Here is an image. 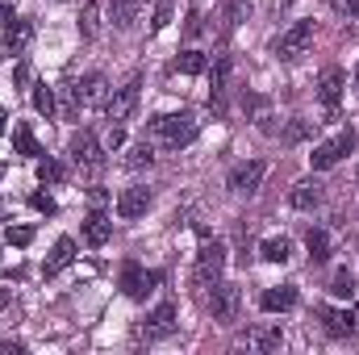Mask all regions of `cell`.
<instances>
[{
    "instance_id": "6da1fadb",
    "label": "cell",
    "mask_w": 359,
    "mask_h": 355,
    "mask_svg": "<svg viewBox=\"0 0 359 355\" xmlns=\"http://www.w3.org/2000/svg\"><path fill=\"white\" fill-rule=\"evenodd\" d=\"M196 117L192 113H159V117H151V134L168 147V151H180V147H188L192 138H196Z\"/></svg>"
},
{
    "instance_id": "7a4b0ae2",
    "label": "cell",
    "mask_w": 359,
    "mask_h": 355,
    "mask_svg": "<svg viewBox=\"0 0 359 355\" xmlns=\"http://www.w3.org/2000/svg\"><path fill=\"white\" fill-rule=\"evenodd\" d=\"M226 272V243L217 239H205L201 251H196V267H192V280L196 284H217Z\"/></svg>"
},
{
    "instance_id": "3957f363",
    "label": "cell",
    "mask_w": 359,
    "mask_h": 355,
    "mask_svg": "<svg viewBox=\"0 0 359 355\" xmlns=\"http://www.w3.org/2000/svg\"><path fill=\"white\" fill-rule=\"evenodd\" d=\"M359 142L355 130H343V134H334L330 142H322V147H313V155H309V163H313V172H326V168H334L343 155H351Z\"/></svg>"
},
{
    "instance_id": "277c9868",
    "label": "cell",
    "mask_w": 359,
    "mask_h": 355,
    "mask_svg": "<svg viewBox=\"0 0 359 355\" xmlns=\"http://www.w3.org/2000/svg\"><path fill=\"white\" fill-rule=\"evenodd\" d=\"M159 280H163L159 272H147V267L134 264V260H130V264H121V293H126L130 301H147V297L155 293V284H159Z\"/></svg>"
},
{
    "instance_id": "5b68a950",
    "label": "cell",
    "mask_w": 359,
    "mask_h": 355,
    "mask_svg": "<svg viewBox=\"0 0 359 355\" xmlns=\"http://www.w3.org/2000/svg\"><path fill=\"white\" fill-rule=\"evenodd\" d=\"M264 176H268V163H264V159H251V163H238V168H230L226 188H230V192H238V196H251V192H259Z\"/></svg>"
},
{
    "instance_id": "8992f818",
    "label": "cell",
    "mask_w": 359,
    "mask_h": 355,
    "mask_svg": "<svg viewBox=\"0 0 359 355\" xmlns=\"http://www.w3.org/2000/svg\"><path fill=\"white\" fill-rule=\"evenodd\" d=\"M72 159H76V168H84V172H100L104 168V147L96 142V134H88V130H80L76 138H72Z\"/></svg>"
},
{
    "instance_id": "52a82bcc",
    "label": "cell",
    "mask_w": 359,
    "mask_h": 355,
    "mask_svg": "<svg viewBox=\"0 0 359 355\" xmlns=\"http://www.w3.org/2000/svg\"><path fill=\"white\" fill-rule=\"evenodd\" d=\"M309 46H313V21H297V25H288V29L280 34L276 55H280V59H297V55H305Z\"/></svg>"
},
{
    "instance_id": "ba28073f",
    "label": "cell",
    "mask_w": 359,
    "mask_h": 355,
    "mask_svg": "<svg viewBox=\"0 0 359 355\" xmlns=\"http://www.w3.org/2000/svg\"><path fill=\"white\" fill-rule=\"evenodd\" d=\"M138 88H142V80H130V84L113 88V96L104 100V121L121 126V121H126V117L134 113V105H138Z\"/></svg>"
},
{
    "instance_id": "9c48e42d",
    "label": "cell",
    "mask_w": 359,
    "mask_h": 355,
    "mask_svg": "<svg viewBox=\"0 0 359 355\" xmlns=\"http://www.w3.org/2000/svg\"><path fill=\"white\" fill-rule=\"evenodd\" d=\"M209 309H213V318L217 322H234L238 318V309H243V293H238V284H213V297H209Z\"/></svg>"
},
{
    "instance_id": "30bf717a",
    "label": "cell",
    "mask_w": 359,
    "mask_h": 355,
    "mask_svg": "<svg viewBox=\"0 0 359 355\" xmlns=\"http://www.w3.org/2000/svg\"><path fill=\"white\" fill-rule=\"evenodd\" d=\"M172 330H176V305H172V301L155 305V309L147 314V322L138 326V335H142L147 343H155V339H168Z\"/></svg>"
},
{
    "instance_id": "8fae6325",
    "label": "cell",
    "mask_w": 359,
    "mask_h": 355,
    "mask_svg": "<svg viewBox=\"0 0 359 355\" xmlns=\"http://www.w3.org/2000/svg\"><path fill=\"white\" fill-rule=\"evenodd\" d=\"M318 318L326 322V335L330 339H351L359 330V309H330V305H322Z\"/></svg>"
},
{
    "instance_id": "7c38bea8",
    "label": "cell",
    "mask_w": 359,
    "mask_h": 355,
    "mask_svg": "<svg viewBox=\"0 0 359 355\" xmlns=\"http://www.w3.org/2000/svg\"><path fill=\"white\" fill-rule=\"evenodd\" d=\"M147 209H151V188H142V184L121 188V196H117V217L134 222V217H142Z\"/></svg>"
},
{
    "instance_id": "4fadbf2b",
    "label": "cell",
    "mask_w": 359,
    "mask_h": 355,
    "mask_svg": "<svg viewBox=\"0 0 359 355\" xmlns=\"http://www.w3.org/2000/svg\"><path fill=\"white\" fill-rule=\"evenodd\" d=\"M318 100H322L326 113L339 109V100H343V72H339V67H326V72H322V80H318Z\"/></svg>"
},
{
    "instance_id": "5bb4252c",
    "label": "cell",
    "mask_w": 359,
    "mask_h": 355,
    "mask_svg": "<svg viewBox=\"0 0 359 355\" xmlns=\"http://www.w3.org/2000/svg\"><path fill=\"white\" fill-rule=\"evenodd\" d=\"M259 305H264V314H288L297 305V284H276V288H268L259 297Z\"/></svg>"
},
{
    "instance_id": "9a60e30c",
    "label": "cell",
    "mask_w": 359,
    "mask_h": 355,
    "mask_svg": "<svg viewBox=\"0 0 359 355\" xmlns=\"http://www.w3.org/2000/svg\"><path fill=\"white\" fill-rule=\"evenodd\" d=\"M76 260V239H59L55 247H50V255H46V264H42V276L50 280V276H59L63 267Z\"/></svg>"
},
{
    "instance_id": "2e32d148",
    "label": "cell",
    "mask_w": 359,
    "mask_h": 355,
    "mask_svg": "<svg viewBox=\"0 0 359 355\" xmlns=\"http://www.w3.org/2000/svg\"><path fill=\"white\" fill-rule=\"evenodd\" d=\"M80 234H84V243H88V247H104V243H109V234H113V222L96 209V213H88V217H84Z\"/></svg>"
},
{
    "instance_id": "e0dca14e",
    "label": "cell",
    "mask_w": 359,
    "mask_h": 355,
    "mask_svg": "<svg viewBox=\"0 0 359 355\" xmlns=\"http://www.w3.org/2000/svg\"><path fill=\"white\" fill-rule=\"evenodd\" d=\"M29 38H34V25H29V21H21V17H13V21L4 25V51H13V55H21V51L29 46Z\"/></svg>"
},
{
    "instance_id": "ac0fdd59",
    "label": "cell",
    "mask_w": 359,
    "mask_h": 355,
    "mask_svg": "<svg viewBox=\"0 0 359 355\" xmlns=\"http://www.w3.org/2000/svg\"><path fill=\"white\" fill-rule=\"evenodd\" d=\"M72 96H76V105H96V100L104 96V76H100V72L84 76L80 84H72Z\"/></svg>"
},
{
    "instance_id": "d6986e66",
    "label": "cell",
    "mask_w": 359,
    "mask_h": 355,
    "mask_svg": "<svg viewBox=\"0 0 359 355\" xmlns=\"http://www.w3.org/2000/svg\"><path fill=\"white\" fill-rule=\"evenodd\" d=\"M226 80H230V59H217L213 63V92H209V109L213 113L226 109Z\"/></svg>"
},
{
    "instance_id": "ffe728a7",
    "label": "cell",
    "mask_w": 359,
    "mask_h": 355,
    "mask_svg": "<svg viewBox=\"0 0 359 355\" xmlns=\"http://www.w3.org/2000/svg\"><path fill=\"white\" fill-rule=\"evenodd\" d=\"M259 255H264L268 264H288V260H292V243H288L284 234H271V239L259 243Z\"/></svg>"
},
{
    "instance_id": "44dd1931",
    "label": "cell",
    "mask_w": 359,
    "mask_h": 355,
    "mask_svg": "<svg viewBox=\"0 0 359 355\" xmlns=\"http://www.w3.org/2000/svg\"><path fill=\"white\" fill-rule=\"evenodd\" d=\"M318 201H322V188H318L313 180H305V184H297V188L288 192V205H292V209H313Z\"/></svg>"
},
{
    "instance_id": "7402d4cb",
    "label": "cell",
    "mask_w": 359,
    "mask_h": 355,
    "mask_svg": "<svg viewBox=\"0 0 359 355\" xmlns=\"http://www.w3.org/2000/svg\"><path fill=\"white\" fill-rule=\"evenodd\" d=\"M305 251H309V264H326L330 260V234L326 230H309L305 234Z\"/></svg>"
},
{
    "instance_id": "603a6c76",
    "label": "cell",
    "mask_w": 359,
    "mask_h": 355,
    "mask_svg": "<svg viewBox=\"0 0 359 355\" xmlns=\"http://www.w3.org/2000/svg\"><path fill=\"white\" fill-rule=\"evenodd\" d=\"M109 17L117 29H130L134 17H138V0H109Z\"/></svg>"
},
{
    "instance_id": "cb8c5ba5",
    "label": "cell",
    "mask_w": 359,
    "mask_h": 355,
    "mask_svg": "<svg viewBox=\"0 0 359 355\" xmlns=\"http://www.w3.org/2000/svg\"><path fill=\"white\" fill-rule=\"evenodd\" d=\"M176 72H180V76H201V72H209V59H205V51H180Z\"/></svg>"
},
{
    "instance_id": "d4e9b609",
    "label": "cell",
    "mask_w": 359,
    "mask_h": 355,
    "mask_svg": "<svg viewBox=\"0 0 359 355\" xmlns=\"http://www.w3.org/2000/svg\"><path fill=\"white\" fill-rule=\"evenodd\" d=\"M13 147H17V155H29V159H34V155H42V151H38V138H34V130H29L25 121L13 130Z\"/></svg>"
},
{
    "instance_id": "484cf974",
    "label": "cell",
    "mask_w": 359,
    "mask_h": 355,
    "mask_svg": "<svg viewBox=\"0 0 359 355\" xmlns=\"http://www.w3.org/2000/svg\"><path fill=\"white\" fill-rule=\"evenodd\" d=\"M251 347H259V351H280V347H284V330H280V326H268V330L251 335Z\"/></svg>"
},
{
    "instance_id": "4316f807",
    "label": "cell",
    "mask_w": 359,
    "mask_h": 355,
    "mask_svg": "<svg viewBox=\"0 0 359 355\" xmlns=\"http://www.w3.org/2000/svg\"><path fill=\"white\" fill-rule=\"evenodd\" d=\"M155 163V147L151 142H138V147H130V155H126V168H151Z\"/></svg>"
},
{
    "instance_id": "83f0119b",
    "label": "cell",
    "mask_w": 359,
    "mask_h": 355,
    "mask_svg": "<svg viewBox=\"0 0 359 355\" xmlns=\"http://www.w3.org/2000/svg\"><path fill=\"white\" fill-rule=\"evenodd\" d=\"M96 29H100V4L88 0L84 13H80V34H84V38H96Z\"/></svg>"
},
{
    "instance_id": "f1b7e54d",
    "label": "cell",
    "mask_w": 359,
    "mask_h": 355,
    "mask_svg": "<svg viewBox=\"0 0 359 355\" xmlns=\"http://www.w3.org/2000/svg\"><path fill=\"white\" fill-rule=\"evenodd\" d=\"M330 293H334V297H343V301H351V297H355V276H351L347 267H343V272H334Z\"/></svg>"
},
{
    "instance_id": "f546056e",
    "label": "cell",
    "mask_w": 359,
    "mask_h": 355,
    "mask_svg": "<svg viewBox=\"0 0 359 355\" xmlns=\"http://www.w3.org/2000/svg\"><path fill=\"white\" fill-rule=\"evenodd\" d=\"M38 180H42V184H63V180H67V168L55 163V159H38Z\"/></svg>"
},
{
    "instance_id": "4dcf8cb0",
    "label": "cell",
    "mask_w": 359,
    "mask_h": 355,
    "mask_svg": "<svg viewBox=\"0 0 359 355\" xmlns=\"http://www.w3.org/2000/svg\"><path fill=\"white\" fill-rule=\"evenodd\" d=\"M34 109H38L42 117H50V113H55V88H46V84H34Z\"/></svg>"
},
{
    "instance_id": "1f68e13d",
    "label": "cell",
    "mask_w": 359,
    "mask_h": 355,
    "mask_svg": "<svg viewBox=\"0 0 359 355\" xmlns=\"http://www.w3.org/2000/svg\"><path fill=\"white\" fill-rule=\"evenodd\" d=\"M4 243H8V247H29V243H34V230H29V226H8V230H4Z\"/></svg>"
},
{
    "instance_id": "d6a6232c",
    "label": "cell",
    "mask_w": 359,
    "mask_h": 355,
    "mask_svg": "<svg viewBox=\"0 0 359 355\" xmlns=\"http://www.w3.org/2000/svg\"><path fill=\"white\" fill-rule=\"evenodd\" d=\"M29 209H34V213H46V217H50V213H55L59 205H55V196H50V192H29Z\"/></svg>"
},
{
    "instance_id": "836d02e7",
    "label": "cell",
    "mask_w": 359,
    "mask_h": 355,
    "mask_svg": "<svg viewBox=\"0 0 359 355\" xmlns=\"http://www.w3.org/2000/svg\"><path fill=\"white\" fill-rule=\"evenodd\" d=\"M168 21H172V4H155V13H151V34L168 29Z\"/></svg>"
},
{
    "instance_id": "e575fe53",
    "label": "cell",
    "mask_w": 359,
    "mask_h": 355,
    "mask_svg": "<svg viewBox=\"0 0 359 355\" xmlns=\"http://www.w3.org/2000/svg\"><path fill=\"white\" fill-rule=\"evenodd\" d=\"M330 8H334L339 17H351V21H359V0H330Z\"/></svg>"
},
{
    "instance_id": "d590c367",
    "label": "cell",
    "mask_w": 359,
    "mask_h": 355,
    "mask_svg": "<svg viewBox=\"0 0 359 355\" xmlns=\"http://www.w3.org/2000/svg\"><path fill=\"white\" fill-rule=\"evenodd\" d=\"M243 13H251V0H230L226 21H230V25H238V21H243Z\"/></svg>"
},
{
    "instance_id": "8d00e7d4",
    "label": "cell",
    "mask_w": 359,
    "mask_h": 355,
    "mask_svg": "<svg viewBox=\"0 0 359 355\" xmlns=\"http://www.w3.org/2000/svg\"><path fill=\"white\" fill-rule=\"evenodd\" d=\"M121 142H126V126H113V121H109V134H104V147H109V151H117Z\"/></svg>"
},
{
    "instance_id": "74e56055",
    "label": "cell",
    "mask_w": 359,
    "mask_h": 355,
    "mask_svg": "<svg viewBox=\"0 0 359 355\" xmlns=\"http://www.w3.org/2000/svg\"><path fill=\"white\" fill-rule=\"evenodd\" d=\"M305 134H309V126H305V121H292V126H288V134H284V138H288V142H301V138H305Z\"/></svg>"
},
{
    "instance_id": "f35d334b",
    "label": "cell",
    "mask_w": 359,
    "mask_h": 355,
    "mask_svg": "<svg viewBox=\"0 0 359 355\" xmlns=\"http://www.w3.org/2000/svg\"><path fill=\"white\" fill-rule=\"evenodd\" d=\"M25 351V343H17V339H4L0 343V355H21Z\"/></svg>"
},
{
    "instance_id": "ab89813d",
    "label": "cell",
    "mask_w": 359,
    "mask_h": 355,
    "mask_svg": "<svg viewBox=\"0 0 359 355\" xmlns=\"http://www.w3.org/2000/svg\"><path fill=\"white\" fill-rule=\"evenodd\" d=\"M184 29H188V34H201V13H196V8L188 13V25H184Z\"/></svg>"
},
{
    "instance_id": "60d3db41",
    "label": "cell",
    "mask_w": 359,
    "mask_h": 355,
    "mask_svg": "<svg viewBox=\"0 0 359 355\" xmlns=\"http://www.w3.org/2000/svg\"><path fill=\"white\" fill-rule=\"evenodd\" d=\"M13 80H17V84H29V67H25V63H17V67H13Z\"/></svg>"
},
{
    "instance_id": "b9f144b4",
    "label": "cell",
    "mask_w": 359,
    "mask_h": 355,
    "mask_svg": "<svg viewBox=\"0 0 359 355\" xmlns=\"http://www.w3.org/2000/svg\"><path fill=\"white\" fill-rule=\"evenodd\" d=\"M0 21H4V25H8V21H13V8H8V4H4V0H0Z\"/></svg>"
},
{
    "instance_id": "7bdbcfd3",
    "label": "cell",
    "mask_w": 359,
    "mask_h": 355,
    "mask_svg": "<svg viewBox=\"0 0 359 355\" xmlns=\"http://www.w3.org/2000/svg\"><path fill=\"white\" fill-rule=\"evenodd\" d=\"M4 305H8V288H0V309H4Z\"/></svg>"
},
{
    "instance_id": "ee69618b",
    "label": "cell",
    "mask_w": 359,
    "mask_h": 355,
    "mask_svg": "<svg viewBox=\"0 0 359 355\" xmlns=\"http://www.w3.org/2000/svg\"><path fill=\"white\" fill-rule=\"evenodd\" d=\"M4 121H8V117H4V109H0V134H4Z\"/></svg>"
},
{
    "instance_id": "f6af8a7d",
    "label": "cell",
    "mask_w": 359,
    "mask_h": 355,
    "mask_svg": "<svg viewBox=\"0 0 359 355\" xmlns=\"http://www.w3.org/2000/svg\"><path fill=\"white\" fill-rule=\"evenodd\" d=\"M355 88H359V67H355Z\"/></svg>"
}]
</instances>
